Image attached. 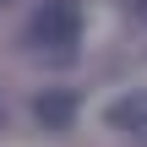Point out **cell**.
I'll use <instances>...</instances> for the list:
<instances>
[{"label":"cell","mask_w":147,"mask_h":147,"mask_svg":"<svg viewBox=\"0 0 147 147\" xmlns=\"http://www.w3.org/2000/svg\"><path fill=\"white\" fill-rule=\"evenodd\" d=\"M27 44L38 55H55V60H71L76 44H82V5L76 0H44L27 22Z\"/></svg>","instance_id":"obj_1"},{"label":"cell","mask_w":147,"mask_h":147,"mask_svg":"<svg viewBox=\"0 0 147 147\" xmlns=\"http://www.w3.org/2000/svg\"><path fill=\"white\" fill-rule=\"evenodd\" d=\"M136 16H142V22H147V0H136Z\"/></svg>","instance_id":"obj_4"},{"label":"cell","mask_w":147,"mask_h":147,"mask_svg":"<svg viewBox=\"0 0 147 147\" xmlns=\"http://www.w3.org/2000/svg\"><path fill=\"white\" fill-rule=\"evenodd\" d=\"M33 115H38L49 131H71V120H76V98H71V93H44V98L33 104Z\"/></svg>","instance_id":"obj_3"},{"label":"cell","mask_w":147,"mask_h":147,"mask_svg":"<svg viewBox=\"0 0 147 147\" xmlns=\"http://www.w3.org/2000/svg\"><path fill=\"white\" fill-rule=\"evenodd\" d=\"M104 120H109L120 136H131V142H142V147H147V87L120 93V98L104 109Z\"/></svg>","instance_id":"obj_2"}]
</instances>
